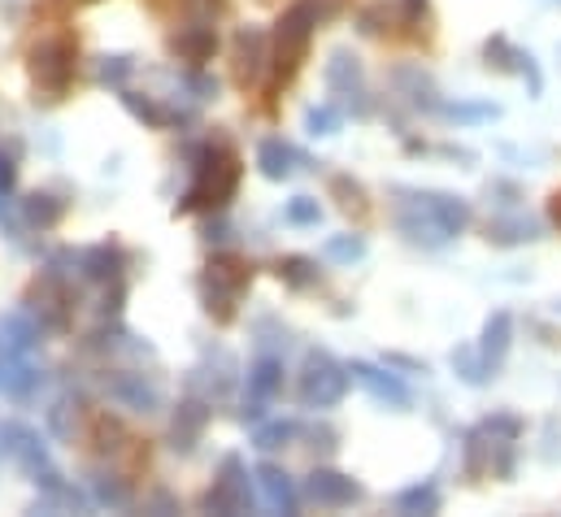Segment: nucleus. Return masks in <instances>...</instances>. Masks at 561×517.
I'll list each match as a JSON object with an SVG mask.
<instances>
[{
	"label": "nucleus",
	"instance_id": "20",
	"mask_svg": "<svg viewBox=\"0 0 561 517\" xmlns=\"http://www.w3.org/2000/svg\"><path fill=\"white\" fill-rule=\"evenodd\" d=\"M253 479H257V487H262V496H266L271 514H296V487H291V479L283 474L279 466L262 461V466L253 470Z\"/></svg>",
	"mask_w": 561,
	"mask_h": 517
},
{
	"label": "nucleus",
	"instance_id": "17",
	"mask_svg": "<svg viewBox=\"0 0 561 517\" xmlns=\"http://www.w3.org/2000/svg\"><path fill=\"white\" fill-rule=\"evenodd\" d=\"M123 269H127V253H123L118 244H110V240L79 253V274H83L88 283H118Z\"/></svg>",
	"mask_w": 561,
	"mask_h": 517
},
{
	"label": "nucleus",
	"instance_id": "2",
	"mask_svg": "<svg viewBox=\"0 0 561 517\" xmlns=\"http://www.w3.org/2000/svg\"><path fill=\"white\" fill-rule=\"evenodd\" d=\"M313 31H318V4L313 0H296L291 9H283L275 35H271V96H279L300 74V66L313 48Z\"/></svg>",
	"mask_w": 561,
	"mask_h": 517
},
{
	"label": "nucleus",
	"instance_id": "31",
	"mask_svg": "<svg viewBox=\"0 0 561 517\" xmlns=\"http://www.w3.org/2000/svg\"><path fill=\"white\" fill-rule=\"evenodd\" d=\"M291 439H296V422H266V426H257V435H253V444H257L262 452L287 448Z\"/></svg>",
	"mask_w": 561,
	"mask_h": 517
},
{
	"label": "nucleus",
	"instance_id": "35",
	"mask_svg": "<svg viewBox=\"0 0 561 517\" xmlns=\"http://www.w3.org/2000/svg\"><path fill=\"white\" fill-rule=\"evenodd\" d=\"M444 114L457 123H479V118H496V105H444Z\"/></svg>",
	"mask_w": 561,
	"mask_h": 517
},
{
	"label": "nucleus",
	"instance_id": "24",
	"mask_svg": "<svg viewBox=\"0 0 561 517\" xmlns=\"http://www.w3.org/2000/svg\"><path fill=\"white\" fill-rule=\"evenodd\" d=\"M510 353V313H492L488 326H483V344H479V357L488 361V370H496Z\"/></svg>",
	"mask_w": 561,
	"mask_h": 517
},
{
	"label": "nucleus",
	"instance_id": "8",
	"mask_svg": "<svg viewBox=\"0 0 561 517\" xmlns=\"http://www.w3.org/2000/svg\"><path fill=\"white\" fill-rule=\"evenodd\" d=\"M271 70V35L262 26H240L236 44H231V79L236 88H257L262 74Z\"/></svg>",
	"mask_w": 561,
	"mask_h": 517
},
{
	"label": "nucleus",
	"instance_id": "14",
	"mask_svg": "<svg viewBox=\"0 0 561 517\" xmlns=\"http://www.w3.org/2000/svg\"><path fill=\"white\" fill-rule=\"evenodd\" d=\"M205 426H209V404L205 400H183L179 404V413H174V422H170V448L174 452H192L196 444H201V435H205Z\"/></svg>",
	"mask_w": 561,
	"mask_h": 517
},
{
	"label": "nucleus",
	"instance_id": "15",
	"mask_svg": "<svg viewBox=\"0 0 561 517\" xmlns=\"http://www.w3.org/2000/svg\"><path fill=\"white\" fill-rule=\"evenodd\" d=\"M348 375H353V383H357V388H366L379 404L410 409V391H405V383H401L397 375H388V370H379V366H370V361H353V366H348Z\"/></svg>",
	"mask_w": 561,
	"mask_h": 517
},
{
	"label": "nucleus",
	"instance_id": "22",
	"mask_svg": "<svg viewBox=\"0 0 561 517\" xmlns=\"http://www.w3.org/2000/svg\"><path fill=\"white\" fill-rule=\"evenodd\" d=\"M61 218H66V200H57L53 192H31V196L22 200V222H26V227L53 231Z\"/></svg>",
	"mask_w": 561,
	"mask_h": 517
},
{
	"label": "nucleus",
	"instance_id": "3",
	"mask_svg": "<svg viewBox=\"0 0 561 517\" xmlns=\"http://www.w3.org/2000/svg\"><path fill=\"white\" fill-rule=\"evenodd\" d=\"M249 287H253V265L244 257H236V253H222V257L209 261L205 274H201V305L218 326H231Z\"/></svg>",
	"mask_w": 561,
	"mask_h": 517
},
{
	"label": "nucleus",
	"instance_id": "5",
	"mask_svg": "<svg viewBox=\"0 0 561 517\" xmlns=\"http://www.w3.org/2000/svg\"><path fill=\"white\" fill-rule=\"evenodd\" d=\"M348 379L353 375H348L344 361H335L331 353L313 348L305 357V370H300V404L305 409H335L344 400V391H348Z\"/></svg>",
	"mask_w": 561,
	"mask_h": 517
},
{
	"label": "nucleus",
	"instance_id": "37",
	"mask_svg": "<svg viewBox=\"0 0 561 517\" xmlns=\"http://www.w3.org/2000/svg\"><path fill=\"white\" fill-rule=\"evenodd\" d=\"M549 218H553V227L561 231V192H553V196H549Z\"/></svg>",
	"mask_w": 561,
	"mask_h": 517
},
{
	"label": "nucleus",
	"instance_id": "7",
	"mask_svg": "<svg viewBox=\"0 0 561 517\" xmlns=\"http://www.w3.org/2000/svg\"><path fill=\"white\" fill-rule=\"evenodd\" d=\"M201 509L205 514H249L253 509V487H249V466H244V457H222V470H218V479H214V487L205 492V501H201Z\"/></svg>",
	"mask_w": 561,
	"mask_h": 517
},
{
	"label": "nucleus",
	"instance_id": "10",
	"mask_svg": "<svg viewBox=\"0 0 561 517\" xmlns=\"http://www.w3.org/2000/svg\"><path fill=\"white\" fill-rule=\"evenodd\" d=\"M305 496H309L313 505H322V509H348V505H357L366 492H362V483H353V479L340 474V470H313V474L305 479Z\"/></svg>",
	"mask_w": 561,
	"mask_h": 517
},
{
	"label": "nucleus",
	"instance_id": "29",
	"mask_svg": "<svg viewBox=\"0 0 561 517\" xmlns=\"http://www.w3.org/2000/svg\"><path fill=\"white\" fill-rule=\"evenodd\" d=\"M397 509L401 514H435L439 509V492L431 483H419V487H410V492L397 496Z\"/></svg>",
	"mask_w": 561,
	"mask_h": 517
},
{
	"label": "nucleus",
	"instance_id": "26",
	"mask_svg": "<svg viewBox=\"0 0 561 517\" xmlns=\"http://www.w3.org/2000/svg\"><path fill=\"white\" fill-rule=\"evenodd\" d=\"M331 196H335V205L348 214V218H366L370 214V200H366V187L357 183V179H348V174H335L331 179Z\"/></svg>",
	"mask_w": 561,
	"mask_h": 517
},
{
	"label": "nucleus",
	"instance_id": "32",
	"mask_svg": "<svg viewBox=\"0 0 561 517\" xmlns=\"http://www.w3.org/2000/svg\"><path fill=\"white\" fill-rule=\"evenodd\" d=\"M131 70H136V61H131L127 53H114V57H101V70H96V83H105V88H123Z\"/></svg>",
	"mask_w": 561,
	"mask_h": 517
},
{
	"label": "nucleus",
	"instance_id": "12",
	"mask_svg": "<svg viewBox=\"0 0 561 517\" xmlns=\"http://www.w3.org/2000/svg\"><path fill=\"white\" fill-rule=\"evenodd\" d=\"M105 391L114 404L131 409V413H157L161 409V391L152 388L144 375L136 370H118V375H105Z\"/></svg>",
	"mask_w": 561,
	"mask_h": 517
},
{
	"label": "nucleus",
	"instance_id": "23",
	"mask_svg": "<svg viewBox=\"0 0 561 517\" xmlns=\"http://www.w3.org/2000/svg\"><path fill=\"white\" fill-rule=\"evenodd\" d=\"M279 391H283V361L279 357H257L253 370H249V400L271 404Z\"/></svg>",
	"mask_w": 561,
	"mask_h": 517
},
{
	"label": "nucleus",
	"instance_id": "16",
	"mask_svg": "<svg viewBox=\"0 0 561 517\" xmlns=\"http://www.w3.org/2000/svg\"><path fill=\"white\" fill-rule=\"evenodd\" d=\"M44 322H35L26 309L0 313V353H39Z\"/></svg>",
	"mask_w": 561,
	"mask_h": 517
},
{
	"label": "nucleus",
	"instance_id": "27",
	"mask_svg": "<svg viewBox=\"0 0 561 517\" xmlns=\"http://www.w3.org/2000/svg\"><path fill=\"white\" fill-rule=\"evenodd\" d=\"M118 96H123V105L131 110V118H140L144 127H170L179 114H170V110H161L152 96H140V92H127V88H118Z\"/></svg>",
	"mask_w": 561,
	"mask_h": 517
},
{
	"label": "nucleus",
	"instance_id": "28",
	"mask_svg": "<svg viewBox=\"0 0 561 517\" xmlns=\"http://www.w3.org/2000/svg\"><path fill=\"white\" fill-rule=\"evenodd\" d=\"M322 257L327 261H340V265H348V261H362L366 257V235H331L327 244H322Z\"/></svg>",
	"mask_w": 561,
	"mask_h": 517
},
{
	"label": "nucleus",
	"instance_id": "38",
	"mask_svg": "<svg viewBox=\"0 0 561 517\" xmlns=\"http://www.w3.org/2000/svg\"><path fill=\"white\" fill-rule=\"evenodd\" d=\"M79 4H92V0H79Z\"/></svg>",
	"mask_w": 561,
	"mask_h": 517
},
{
	"label": "nucleus",
	"instance_id": "6",
	"mask_svg": "<svg viewBox=\"0 0 561 517\" xmlns=\"http://www.w3.org/2000/svg\"><path fill=\"white\" fill-rule=\"evenodd\" d=\"M66 257L70 253H57L44 265V274L35 278V287H31V305H35V313H39V322L48 331H70V313H75V291H70L66 269H61Z\"/></svg>",
	"mask_w": 561,
	"mask_h": 517
},
{
	"label": "nucleus",
	"instance_id": "4",
	"mask_svg": "<svg viewBox=\"0 0 561 517\" xmlns=\"http://www.w3.org/2000/svg\"><path fill=\"white\" fill-rule=\"evenodd\" d=\"M26 70H31V83L48 96V101H61L75 83V70H79V39L70 31H57V35H44L31 53H26Z\"/></svg>",
	"mask_w": 561,
	"mask_h": 517
},
{
	"label": "nucleus",
	"instance_id": "25",
	"mask_svg": "<svg viewBox=\"0 0 561 517\" xmlns=\"http://www.w3.org/2000/svg\"><path fill=\"white\" fill-rule=\"evenodd\" d=\"M275 274H279L283 287H291V291H309V287H318V278H322V269H318L313 257H279Z\"/></svg>",
	"mask_w": 561,
	"mask_h": 517
},
{
	"label": "nucleus",
	"instance_id": "11",
	"mask_svg": "<svg viewBox=\"0 0 561 517\" xmlns=\"http://www.w3.org/2000/svg\"><path fill=\"white\" fill-rule=\"evenodd\" d=\"M44 388V370L35 353H0V391L9 400H26Z\"/></svg>",
	"mask_w": 561,
	"mask_h": 517
},
{
	"label": "nucleus",
	"instance_id": "13",
	"mask_svg": "<svg viewBox=\"0 0 561 517\" xmlns=\"http://www.w3.org/2000/svg\"><path fill=\"white\" fill-rule=\"evenodd\" d=\"M170 53L192 61V66H201V61H209L218 53V31L209 26V18H196V22H187V26H179L170 35Z\"/></svg>",
	"mask_w": 561,
	"mask_h": 517
},
{
	"label": "nucleus",
	"instance_id": "18",
	"mask_svg": "<svg viewBox=\"0 0 561 517\" xmlns=\"http://www.w3.org/2000/svg\"><path fill=\"white\" fill-rule=\"evenodd\" d=\"M322 74H327V88H331L335 96L357 101V110L366 114V105H362L366 88H362V66H357V57H348V53H331V61H327Z\"/></svg>",
	"mask_w": 561,
	"mask_h": 517
},
{
	"label": "nucleus",
	"instance_id": "34",
	"mask_svg": "<svg viewBox=\"0 0 561 517\" xmlns=\"http://www.w3.org/2000/svg\"><path fill=\"white\" fill-rule=\"evenodd\" d=\"M305 130L318 139V135H335L340 130V114L331 110V105H318V110H309L305 114Z\"/></svg>",
	"mask_w": 561,
	"mask_h": 517
},
{
	"label": "nucleus",
	"instance_id": "19",
	"mask_svg": "<svg viewBox=\"0 0 561 517\" xmlns=\"http://www.w3.org/2000/svg\"><path fill=\"white\" fill-rule=\"evenodd\" d=\"M422 209L444 227V235H461L470 227V205L457 200V196H444V192H426V196H414Z\"/></svg>",
	"mask_w": 561,
	"mask_h": 517
},
{
	"label": "nucleus",
	"instance_id": "1",
	"mask_svg": "<svg viewBox=\"0 0 561 517\" xmlns=\"http://www.w3.org/2000/svg\"><path fill=\"white\" fill-rule=\"evenodd\" d=\"M240 179H244L240 152L231 143H205L196 152L192 183H187L183 200L174 205V214H218V209H227L240 192Z\"/></svg>",
	"mask_w": 561,
	"mask_h": 517
},
{
	"label": "nucleus",
	"instance_id": "30",
	"mask_svg": "<svg viewBox=\"0 0 561 517\" xmlns=\"http://www.w3.org/2000/svg\"><path fill=\"white\" fill-rule=\"evenodd\" d=\"M92 492H96L101 505H114V509L131 505V487H127L118 474H96V479H92Z\"/></svg>",
	"mask_w": 561,
	"mask_h": 517
},
{
	"label": "nucleus",
	"instance_id": "36",
	"mask_svg": "<svg viewBox=\"0 0 561 517\" xmlns=\"http://www.w3.org/2000/svg\"><path fill=\"white\" fill-rule=\"evenodd\" d=\"M13 183H18V165H13L9 152H0V200L13 196Z\"/></svg>",
	"mask_w": 561,
	"mask_h": 517
},
{
	"label": "nucleus",
	"instance_id": "21",
	"mask_svg": "<svg viewBox=\"0 0 561 517\" xmlns=\"http://www.w3.org/2000/svg\"><path fill=\"white\" fill-rule=\"evenodd\" d=\"M296 148L291 143H283V139H262L257 143V165H262V174L271 179V183H287L291 174H296Z\"/></svg>",
	"mask_w": 561,
	"mask_h": 517
},
{
	"label": "nucleus",
	"instance_id": "33",
	"mask_svg": "<svg viewBox=\"0 0 561 517\" xmlns=\"http://www.w3.org/2000/svg\"><path fill=\"white\" fill-rule=\"evenodd\" d=\"M283 218H287L291 227H318V222H322V205H318L313 196H291L287 209H283Z\"/></svg>",
	"mask_w": 561,
	"mask_h": 517
},
{
	"label": "nucleus",
	"instance_id": "9",
	"mask_svg": "<svg viewBox=\"0 0 561 517\" xmlns=\"http://www.w3.org/2000/svg\"><path fill=\"white\" fill-rule=\"evenodd\" d=\"M0 452H4L22 474H31V479L53 466V461H48V444H44L39 430H31L26 422H4V426H0Z\"/></svg>",
	"mask_w": 561,
	"mask_h": 517
}]
</instances>
